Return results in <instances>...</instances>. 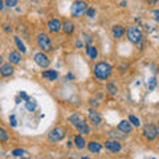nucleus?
<instances>
[{
    "instance_id": "7ed1b4c3",
    "label": "nucleus",
    "mask_w": 159,
    "mask_h": 159,
    "mask_svg": "<svg viewBox=\"0 0 159 159\" xmlns=\"http://www.w3.org/2000/svg\"><path fill=\"white\" fill-rule=\"evenodd\" d=\"M88 9V4L84 2V0H77L72 4V8H70V12L74 17H81L84 13L86 12Z\"/></svg>"
},
{
    "instance_id": "2eb2a0df",
    "label": "nucleus",
    "mask_w": 159,
    "mask_h": 159,
    "mask_svg": "<svg viewBox=\"0 0 159 159\" xmlns=\"http://www.w3.org/2000/svg\"><path fill=\"white\" fill-rule=\"evenodd\" d=\"M113 34L116 39H121L125 34V28L122 25H114L113 27Z\"/></svg>"
},
{
    "instance_id": "39448f33",
    "label": "nucleus",
    "mask_w": 159,
    "mask_h": 159,
    "mask_svg": "<svg viewBox=\"0 0 159 159\" xmlns=\"http://www.w3.org/2000/svg\"><path fill=\"white\" fill-rule=\"evenodd\" d=\"M37 44H39V47L45 52L52 49V40L47 33H40L37 36Z\"/></svg>"
},
{
    "instance_id": "20e7f679",
    "label": "nucleus",
    "mask_w": 159,
    "mask_h": 159,
    "mask_svg": "<svg viewBox=\"0 0 159 159\" xmlns=\"http://www.w3.org/2000/svg\"><path fill=\"white\" fill-rule=\"evenodd\" d=\"M127 37L133 44H139L142 40V32L137 25H131L127 28Z\"/></svg>"
},
{
    "instance_id": "4468645a",
    "label": "nucleus",
    "mask_w": 159,
    "mask_h": 159,
    "mask_svg": "<svg viewBox=\"0 0 159 159\" xmlns=\"http://www.w3.org/2000/svg\"><path fill=\"white\" fill-rule=\"evenodd\" d=\"M61 28L64 29V32L70 34L74 32V23L70 21V20H66V21H64V24H61Z\"/></svg>"
},
{
    "instance_id": "1a4fd4ad",
    "label": "nucleus",
    "mask_w": 159,
    "mask_h": 159,
    "mask_svg": "<svg viewBox=\"0 0 159 159\" xmlns=\"http://www.w3.org/2000/svg\"><path fill=\"white\" fill-rule=\"evenodd\" d=\"M89 119H90V122L94 126H99L101 122H102L101 114H99L98 111H96L94 109H89Z\"/></svg>"
},
{
    "instance_id": "cd10ccee",
    "label": "nucleus",
    "mask_w": 159,
    "mask_h": 159,
    "mask_svg": "<svg viewBox=\"0 0 159 159\" xmlns=\"http://www.w3.org/2000/svg\"><path fill=\"white\" fill-rule=\"evenodd\" d=\"M86 13H88L89 17H94V16H96V11H94L93 8H88L86 9Z\"/></svg>"
},
{
    "instance_id": "b1692460",
    "label": "nucleus",
    "mask_w": 159,
    "mask_h": 159,
    "mask_svg": "<svg viewBox=\"0 0 159 159\" xmlns=\"http://www.w3.org/2000/svg\"><path fill=\"white\" fill-rule=\"evenodd\" d=\"M129 122L133 123L134 126H139V125H141V121H139V118H137L135 116H133V114L129 117Z\"/></svg>"
},
{
    "instance_id": "c756f323",
    "label": "nucleus",
    "mask_w": 159,
    "mask_h": 159,
    "mask_svg": "<svg viewBox=\"0 0 159 159\" xmlns=\"http://www.w3.org/2000/svg\"><path fill=\"white\" fill-rule=\"evenodd\" d=\"M20 97H23L24 99H25V101H27V99L29 98V97H28V96H27V94H25V93H24V92H20Z\"/></svg>"
},
{
    "instance_id": "e433bc0d",
    "label": "nucleus",
    "mask_w": 159,
    "mask_h": 159,
    "mask_svg": "<svg viewBox=\"0 0 159 159\" xmlns=\"http://www.w3.org/2000/svg\"><path fill=\"white\" fill-rule=\"evenodd\" d=\"M82 159H89V158L88 157H82Z\"/></svg>"
},
{
    "instance_id": "f03ea898",
    "label": "nucleus",
    "mask_w": 159,
    "mask_h": 159,
    "mask_svg": "<svg viewBox=\"0 0 159 159\" xmlns=\"http://www.w3.org/2000/svg\"><path fill=\"white\" fill-rule=\"evenodd\" d=\"M69 122H70L72 125L76 126L78 133H81V134H89L90 133V129H89L88 123L84 121V119L80 118V116L77 113H74V114H72V116L69 117Z\"/></svg>"
},
{
    "instance_id": "423d86ee",
    "label": "nucleus",
    "mask_w": 159,
    "mask_h": 159,
    "mask_svg": "<svg viewBox=\"0 0 159 159\" xmlns=\"http://www.w3.org/2000/svg\"><path fill=\"white\" fill-rule=\"evenodd\" d=\"M64 137H65V129L64 127H56L48 134V139L51 142H58L64 139Z\"/></svg>"
},
{
    "instance_id": "412c9836",
    "label": "nucleus",
    "mask_w": 159,
    "mask_h": 159,
    "mask_svg": "<svg viewBox=\"0 0 159 159\" xmlns=\"http://www.w3.org/2000/svg\"><path fill=\"white\" fill-rule=\"evenodd\" d=\"M36 106H37V103H36V101H34V99L28 98L27 101H25V107H27L28 111H33L34 109H36Z\"/></svg>"
},
{
    "instance_id": "f257e3e1",
    "label": "nucleus",
    "mask_w": 159,
    "mask_h": 159,
    "mask_svg": "<svg viewBox=\"0 0 159 159\" xmlns=\"http://www.w3.org/2000/svg\"><path fill=\"white\" fill-rule=\"evenodd\" d=\"M111 74V65L107 62H98L96 66H94V76L98 80H106L109 76Z\"/></svg>"
},
{
    "instance_id": "6ab92c4d",
    "label": "nucleus",
    "mask_w": 159,
    "mask_h": 159,
    "mask_svg": "<svg viewBox=\"0 0 159 159\" xmlns=\"http://www.w3.org/2000/svg\"><path fill=\"white\" fill-rule=\"evenodd\" d=\"M9 61H11V64H19L21 61V54L19 52H11L9 53Z\"/></svg>"
},
{
    "instance_id": "4c0bfd02",
    "label": "nucleus",
    "mask_w": 159,
    "mask_h": 159,
    "mask_svg": "<svg viewBox=\"0 0 159 159\" xmlns=\"http://www.w3.org/2000/svg\"><path fill=\"white\" fill-rule=\"evenodd\" d=\"M23 159H28V158H23Z\"/></svg>"
},
{
    "instance_id": "c9c22d12",
    "label": "nucleus",
    "mask_w": 159,
    "mask_h": 159,
    "mask_svg": "<svg viewBox=\"0 0 159 159\" xmlns=\"http://www.w3.org/2000/svg\"><path fill=\"white\" fill-rule=\"evenodd\" d=\"M2 62H3V57H2V56H0V64H2Z\"/></svg>"
},
{
    "instance_id": "2f4dec72",
    "label": "nucleus",
    "mask_w": 159,
    "mask_h": 159,
    "mask_svg": "<svg viewBox=\"0 0 159 159\" xmlns=\"http://www.w3.org/2000/svg\"><path fill=\"white\" fill-rule=\"evenodd\" d=\"M147 2L150 3V4H157V3H158V0H147Z\"/></svg>"
},
{
    "instance_id": "393cba45",
    "label": "nucleus",
    "mask_w": 159,
    "mask_h": 159,
    "mask_svg": "<svg viewBox=\"0 0 159 159\" xmlns=\"http://www.w3.org/2000/svg\"><path fill=\"white\" fill-rule=\"evenodd\" d=\"M24 154H27V151L23 150V148H15L12 151V155H15V157H23Z\"/></svg>"
},
{
    "instance_id": "ea45409f",
    "label": "nucleus",
    "mask_w": 159,
    "mask_h": 159,
    "mask_svg": "<svg viewBox=\"0 0 159 159\" xmlns=\"http://www.w3.org/2000/svg\"><path fill=\"white\" fill-rule=\"evenodd\" d=\"M70 159H73V158H70Z\"/></svg>"
},
{
    "instance_id": "7c9ffc66",
    "label": "nucleus",
    "mask_w": 159,
    "mask_h": 159,
    "mask_svg": "<svg viewBox=\"0 0 159 159\" xmlns=\"http://www.w3.org/2000/svg\"><path fill=\"white\" fill-rule=\"evenodd\" d=\"M4 29H6V32H9V31H11V27H9V25H8V24H7V25H6V27H4Z\"/></svg>"
},
{
    "instance_id": "72a5a7b5",
    "label": "nucleus",
    "mask_w": 159,
    "mask_h": 159,
    "mask_svg": "<svg viewBox=\"0 0 159 159\" xmlns=\"http://www.w3.org/2000/svg\"><path fill=\"white\" fill-rule=\"evenodd\" d=\"M126 6H127L126 2H122V3H121V7H126Z\"/></svg>"
},
{
    "instance_id": "f8f14e48",
    "label": "nucleus",
    "mask_w": 159,
    "mask_h": 159,
    "mask_svg": "<svg viewBox=\"0 0 159 159\" xmlns=\"http://www.w3.org/2000/svg\"><path fill=\"white\" fill-rule=\"evenodd\" d=\"M12 73H13V66L11 65V62L3 64V65L0 66V74H2L3 77H8V76H11Z\"/></svg>"
},
{
    "instance_id": "dca6fc26",
    "label": "nucleus",
    "mask_w": 159,
    "mask_h": 159,
    "mask_svg": "<svg viewBox=\"0 0 159 159\" xmlns=\"http://www.w3.org/2000/svg\"><path fill=\"white\" fill-rule=\"evenodd\" d=\"M88 148L92 152H101L102 146H101V143H98V142H89L88 143Z\"/></svg>"
},
{
    "instance_id": "c85d7f7f",
    "label": "nucleus",
    "mask_w": 159,
    "mask_h": 159,
    "mask_svg": "<svg viewBox=\"0 0 159 159\" xmlns=\"http://www.w3.org/2000/svg\"><path fill=\"white\" fill-rule=\"evenodd\" d=\"M9 121H11L12 126H16V119H15V116H11V118H9Z\"/></svg>"
},
{
    "instance_id": "5701e85b",
    "label": "nucleus",
    "mask_w": 159,
    "mask_h": 159,
    "mask_svg": "<svg viewBox=\"0 0 159 159\" xmlns=\"http://www.w3.org/2000/svg\"><path fill=\"white\" fill-rule=\"evenodd\" d=\"M8 133L4 130V129L0 127V141H3V142H7L8 141Z\"/></svg>"
},
{
    "instance_id": "4be33fe9",
    "label": "nucleus",
    "mask_w": 159,
    "mask_h": 159,
    "mask_svg": "<svg viewBox=\"0 0 159 159\" xmlns=\"http://www.w3.org/2000/svg\"><path fill=\"white\" fill-rule=\"evenodd\" d=\"M15 43H16V45L19 47V49H20V51H21L23 53H25V52H27L25 45L23 44V41L20 40V37H19V36H15Z\"/></svg>"
},
{
    "instance_id": "bb28decb",
    "label": "nucleus",
    "mask_w": 159,
    "mask_h": 159,
    "mask_svg": "<svg viewBox=\"0 0 159 159\" xmlns=\"http://www.w3.org/2000/svg\"><path fill=\"white\" fill-rule=\"evenodd\" d=\"M6 6L12 8V7H16L17 6V0H6Z\"/></svg>"
},
{
    "instance_id": "f704fd0d",
    "label": "nucleus",
    "mask_w": 159,
    "mask_h": 159,
    "mask_svg": "<svg viewBox=\"0 0 159 159\" xmlns=\"http://www.w3.org/2000/svg\"><path fill=\"white\" fill-rule=\"evenodd\" d=\"M77 47H78V48H81V47H82V43H80V41H77Z\"/></svg>"
},
{
    "instance_id": "ddd939ff",
    "label": "nucleus",
    "mask_w": 159,
    "mask_h": 159,
    "mask_svg": "<svg viewBox=\"0 0 159 159\" xmlns=\"http://www.w3.org/2000/svg\"><path fill=\"white\" fill-rule=\"evenodd\" d=\"M118 130L129 134V133H131L133 126H131V123L129 121H121V122H119V125H118Z\"/></svg>"
},
{
    "instance_id": "aec40b11",
    "label": "nucleus",
    "mask_w": 159,
    "mask_h": 159,
    "mask_svg": "<svg viewBox=\"0 0 159 159\" xmlns=\"http://www.w3.org/2000/svg\"><path fill=\"white\" fill-rule=\"evenodd\" d=\"M43 77L53 81V80H56L58 77V73L56 70H45V72H43Z\"/></svg>"
},
{
    "instance_id": "9d476101",
    "label": "nucleus",
    "mask_w": 159,
    "mask_h": 159,
    "mask_svg": "<svg viewBox=\"0 0 159 159\" xmlns=\"http://www.w3.org/2000/svg\"><path fill=\"white\" fill-rule=\"evenodd\" d=\"M105 147L111 152H118V151H121L122 145L118 141H106L105 142Z\"/></svg>"
},
{
    "instance_id": "9b49d317",
    "label": "nucleus",
    "mask_w": 159,
    "mask_h": 159,
    "mask_svg": "<svg viewBox=\"0 0 159 159\" xmlns=\"http://www.w3.org/2000/svg\"><path fill=\"white\" fill-rule=\"evenodd\" d=\"M48 28H49V31L51 32H58L60 29H61V23H60V20L57 19H52V20H49L48 21Z\"/></svg>"
},
{
    "instance_id": "a878e982",
    "label": "nucleus",
    "mask_w": 159,
    "mask_h": 159,
    "mask_svg": "<svg viewBox=\"0 0 159 159\" xmlns=\"http://www.w3.org/2000/svg\"><path fill=\"white\" fill-rule=\"evenodd\" d=\"M107 90H109V93H110L111 96H114V94H117V86L114 85V84H109V85H107Z\"/></svg>"
},
{
    "instance_id": "473e14b6",
    "label": "nucleus",
    "mask_w": 159,
    "mask_h": 159,
    "mask_svg": "<svg viewBox=\"0 0 159 159\" xmlns=\"http://www.w3.org/2000/svg\"><path fill=\"white\" fill-rule=\"evenodd\" d=\"M4 8V4H3V0H0V11Z\"/></svg>"
},
{
    "instance_id": "58836bf2",
    "label": "nucleus",
    "mask_w": 159,
    "mask_h": 159,
    "mask_svg": "<svg viewBox=\"0 0 159 159\" xmlns=\"http://www.w3.org/2000/svg\"><path fill=\"white\" fill-rule=\"evenodd\" d=\"M152 159H155V158H152Z\"/></svg>"
},
{
    "instance_id": "0eeeda50",
    "label": "nucleus",
    "mask_w": 159,
    "mask_h": 159,
    "mask_svg": "<svg viewBox=\"0 0 159 159\" xmlns=\"http://www.w3.org/2000/svg\"><path fill=\"white\" fill-rule=\"evenodd\" d=\"M34 62H36L37 64V65L40 66V68H48L49 66V62H51V61H49V58H48V56H47V54L45 53H43V52H39V53H36V54H34Z\"/></svg>"
},
{
    "instance_id": "a211bd4d",
    "label": "nucleus",
    "mask_w": 159,
    "mask_h": 159,
    "mask_svg": "<svg viewBox=\"0 0 159 159\" xmlns=\"http://www.w3.org/2000/svg\"><path fill=\"white\" fill-rule=\"evenodd\" d=\"M86 53L89 54V57H90L92 60H96L97 56H98L97 48H96V47H93V45H88V47H86Z\"/></svg>"
},
{
    "instance_id": "f3484780",
    "label": "nucleus",
    "mask_w": 159,
    "mask_h": 159,
    "mask_svg": "<svg viewBox=\"0 0 159 159\" xmlns=\"http://www.w3.org/2000/svg\"><path fill=\"white\" fill-rule=\"evenodd\" d=\"M74 143H76L77 148H80V150H82V148H85V138H84L82 135H76V138H74Z\"/></svg>"
},
{
    "instance_id": "6e6552de",
    "label": "nucleus",
    "mask_w": 159,
    "mask_h": 159,
    "mask_svg": "<svg viewBox=\"0 0 159 159\" xmlns=\"http://www.w3.org/2000/svg\"><path fill=\"white\" fill-rule=\"evenodd\" d=\"M143 135H145L147 139L152 141V139H155L158 135V129L154 125H150V123H148V125H146L143 127Z\"/></svg>"
}]
</instances>
